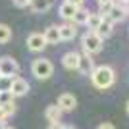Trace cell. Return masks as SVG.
I'll return each mask as SVG.
<instances>
[{
	"label": "cell",
	"mask_w": 129,
	"mask_h": 129,
	"mask_svg": "<svg viewBox=\"0 0 129 129\" xmlns=\"http://www.w3.org/2000/svg\"><path fill=\"white\" fill-rule=\"evenodd\" d=\"M79 62H81V54L73 52V50H70L62 56V66L66 70H79Z\"/></svg>",
	"instance_id": "obj_7"
},
{
	"label": "cell",
	"mask_w": 129,
	"mask_h": 129,
	"mask_svg": "<svg viewBox=\"0 0 129 129\" xmlns=\"http://www.w3.org/2000/svg\"><path fill=\"white\" fill-rule=\"evenodd\" d=\"M91 81L96 89H102V91L104 89H110V87L114 85V81H116V71H114L110 66H98V68H94V71H92Z\"/></svg>",
	"instance_id": "obj_1"
},
{
	"label": "cell",
	"mask_w": 129,
	"mask_h": 129,
	"mask_svg": "<svg viewBox=\"0 0 129 129\" xmlns=\"http://www.w3.org/2000/svg\"><path fill=\"white\" fill-rule=\"evenodd\" d=\"M2 127H4V123H0V129H2Z\"/></svg>",
	"instance_id": "obj_34"
},
{
	"label": "cell",
	"mask_w": 129,
	"mask_h": 129,
	"mask_svg": "<svg viewBox=\"0 0 129 129\" xmlns=\"http://www.w3.org/2000/svg\"><path fill=\"white\" fill-rule=\"evenodd\" d=\"M17 71H19V64L14 58L10 56L0 58V73L4 77H17Z\"/></svg>",
	"instance_id": "obj_4"
},
{
	"label": "cell",
	"mask_w": 129,
	"mask_h": 129,
	"mask_svg": "<svg viewBox=\"0 0 129 129\" xmlns=\"http://www.w3.org/2000/svg\"><path fill=\"white\" fill-rule=\"evenodd\" d=\"M58 106L62 108V112H73L77 108V98L71 92H62L58 96Z\"/></svg>",
	"instance_id": "obj_6"
},
{
	"label": "cell",
	"mask_w": 129,
	"mask_h": 129,
	"mask_svg": "<svg viewBox=\"0 0 129 129\" xmlns=\"http://www.w3.org/2000/svg\"><path fill=\"white\" fill-rule=\"evenodd\" d=\"M96 129H116V127H114L112 123H108V121H104V123H100V125H98Z\"/></svg>",
	"instance_id": "obj_25"
},
{
	"label": "cell",
	"mask_w": 129,
	"mask_h": 129,
	"mask_svg": "<svg viewBox=\"0 0 129 129\" xmlns=\"http://www.w3.org/2000/svg\"><path fill=\"white\" fill-rule=\"evenodd\" d=\"M64 129H75V127H71V125H64Z\"/></svg>",
	"instance_id": "obj_31"
},
{
	"label": "cell",
	"mask_w": 129,
	"mask_h": 129,
	"mask_svg": "<svg viewBox=\"0 0 129 129\" xmlns=\"http://www.w3.org/2000/svg\"><path fill=\"white\" fill-rule=\"evenodd\" d=\"M14 94H12L10 91H4V92H0V106L2 104H10V102H14Z\"/></svg>",
	"instance_id": "obj_21"
},
{
	"label": "cell",
	"mask_w": 129,
	"mask_h": 129,
	"mask_svg": "<svg viewBox=\"0 0 129 129\" xmlns=\"http://www.w3.org/2000/svg\"><path fill=\"white\" fill-rule=\"evenodd\" d=\"M62 108L58 106V104H52V106L46 108V112H44V116H46V119H48L50 123H56V121H60L62 119Z\"/></svg>",
	"instance_id": "obj_15"
},
{
	"label": "cell",
	"mask_w": 129,
	"mask_h": 129,
	"mask_svg": "<svg viewBox=\"0 0 129 129\" xmlns=\"http://www.w3.org/2000/svg\"><path fill=\"white\" fill-rule=\"evenodd\" d=\"M112 31H114V23L110 21L108 17H102V23H100V27H98L94 33H96L100 39H108L110 35H112Z\"/></svg>",
	"instance_id": "obj_14"
},
{
	"label": "cell",
	"mask_w": 129,
	"mask_h": 129,
	"mask_svg": "<svg viewBox=\"0 0 129 129\" xmlns=\"http://www.w3.org/2000/svg\"><path fill=\"white\" fill-rule=\"evenodd\" d=\"M31 71H33V75L37 77V79L46 81V79H50V77H52L54 66H52V62H50V60H46V58H37V60L31 64Z\"/></svg>",
	"instance_id": "obj_2"
},
{
	"label": "cell",
	"mask_w": 129,
	"mask_h": 129,
	"mask_svg": "<svg viewBox=\"0 0 129 129\" xmlns=\"http://www.w3.org/2000/svg\"><path fill=\"white\" fill-rule=\"evenodd\" d=\"M29 89H31V85H29L25 79H21V77H16V79H14V83H12L10 92L14 94V96H25L27 92H29Z\"/></svg>",
	"instance_id": "obj_8"
},
{
	"label": "cell",
	"mask_w": 129,
	"mask_h": 129,
	"mask_svg": "<svg viewBox=\"0 0 129 129\" xmlns=\"http://www.w3.org/2000/svg\"><path fill=\"white\" fill-rule=\"evenodd\" d=\"M12 39V29L6 23H0V44H6Z\"/></svg>",
	"instance_id": "obj_19"
},
{
	"label": "cell",
	"mask_w": 129,
	"mask_h": 129,
	"mask_svg": "<svg viewBox=\"0 0 129 129\" xmlns=\"http://www.w3.org/2000/svg\"><path fill=\"white\" fill-rule=\"evenodd\" d=\"M46 39H44L43 33H31L29 37H27V48L31 50V52H41V50L46 46Z\"/></svg>",
	"instance_id": "obj_5"
},
{
	"label": "cell",
	"mask_w": 129,
	"mask_h": 129,
	"mask_svg": "<svg viewBox=\"0 0 129 129\" xmlns=\"http://www.w3.org/2000/svg\"><path fill=\"white\" fill-rule=\"evenodd\" d=\"M2 129H14V127H8V125H4V127H2Z\"/></svg>",
	"instance_id": "obj_32"
},
{
	"label": "cell",
	"mask_w": 129,
	"mask_h": 129,
	"mask_svg": "<svg viewBox=\"0 0 129 129\" xmlns=\"http://www.w3.org/2000/svg\"><path fill=\"white\" fill-rule=\"evenodd\" d=\"M14 2V6H17V8H27V6H31L33 0H12Z\"/></svg>",
	"instance_id": "obj_23"
},
{
	"label": "cell",
	"mask_w": 129,
	"mask_h": 129,
	"mask_svg": "<svg viewBox=\"0 0 129 129\" xmlns=\"http://www.w3.org/2000/svg\"><path fill=\"white\" fill-rule=\"evenodd\" d=\"M125 16H127V12H125L123 6H121V4H114V8L110 10V14L104 16V17H108L112 23H118V21H123Z\"/></svg>",
	"instance_id": "obj_9"
},
{
	"label": "cell",
	"mask_w": 129,
	"mask_h": 129,
	"mask_svg": "<svg viewBox=\"0 0 129 129\" xmlns=\"http://www.w3.org/2000/svg\"><path fill=\"white\" fill-rule=\"evenodd\" d=\"M89 16H91V12H89V10L79 8V10H77V14H75V17H73V23H75V25H87Z\"/></svg>",
	"instance_id": "obj_17"
},
{
	"label": "cell",
	"mask_w": 129,
	"mask_h": 129,
	"mask_svg": "<svg viewBox=\"0 0 129 129\" xmlns=\"http://www.w3.org/2000/svg\"><path fill=\"white\" fill-rule=\"evenodd\" d=\"M43 35H44V39H46L48 44H56V43L62 41V39H60V25H48L44 29Z\"/></svg>",
	"instance_id": "obj_11"
},
{
	"label": "cell",
	"mask_w": 129,
	"mask_h": 129,
	"mask_svg": "<svg viewBox=\"0 0 129 129\" xmlns=\"http://www.w3.org/2000/svg\"><path fill=\"white\" fill-rule=\"evenodd\" d=\"M0 77H2V73H0Z\"/></svg>",
	"instance_id": "obj_35"
},
{
	"label": "cell",
	"mask_w": 129,
	"mask_h": 129,
	"mask_svg": "<svg viewBox=\"0 0 129 129\" xmlns=\"http://www.w3.org/2000/svg\"><path fill=\"white\" fill-rule=\"evenodd\" d=\"M48 129H64V125L60 123V121H56V123H50V125H48Z\"/></svg>",
	"instance_id": "obj_26"
},
{
	"label": "cell",
	"mask_w": 129,
	"mask_h": 129,
	"mask_svg": "<svg viewBox=\"0 0 129 129\" xmlns=\"http://www.w3.org/2000/svg\"><path fill=\"white\" fill-rule=\"evenodd\" d=\"M8 118V116H6V112L4 110H2V106H0V123H4V119Z\"/></svg>",
	"instance_id": "obj_28"
},
{
	"label": "cell",
	"mask_w": 129,
	"mask_h": 129,
	"mask_svg": "<svg viewBox=\"0 0 129 129\" xmlns=\"http://www.w3.org/2000/svg\"><path fill=\"white\" fill-rule=\"evenodd\" d=\"M77 10H79V8H75L73 4H70V2H64V4L60 6V16L64 17V19H68V21H73V17H75Z\"/></svg>",
	"instance_id": "obj_16"
},
{
	"label": "cell",
	"mask_w": 129,
	"mask_h": 129,
	"mask_svg": "<svg viewBox=\"0 0 129 129\" xmlns=\"http://www.w3.org/2000/svg\"><path fill=\"white\" fill-rule=\"evenodd\" d=\"M2 110L6 112V116H12V114L16 112V104L10 102V104H2Z\"/></svg>",
	"instance_id": "obj_22"
},
{
	"label": "cell",
	"mask_w": 129,
	"mask_h": 129,
	"mask_svg": "<svg viewBox=\"0 0 129 129\" xmlns=\"http://www.w3.org/2000/svg\"><path fill=\"white\" fill-rule=\"evenodd\" d=\"M77 35V29H75V23H66V25H60V39L62 41H71L75 39Z\"/></svg>",
	"instance_id": "obj_13"
},
{
	"label": "cell",
	"mask_w": 129,
	"mask_h": 129,
	"mask_svg": "<svg viewBox=\"0 0 129 129\" xmlns=\"http://www.w3.org/2000/svg\"><path fill=\"white\" fill-rule=\"evenodd\" d=\"M79 71L83 75H92V71H94V60H92L89 54H83V56H81Z\"/></svg>",
	"instance_id": "obj_10"
},
{
	"label": "cell",
	"mask_w": 129,
	"mask_h": 129,
	"mask_svg": "<svg viewBox=\"0 0 129 129\" xmlns=\"http://www.w3.org/2000/svg\"><path fill=\"white\" fill-rule=\"evenodd\" d=\"M125 108H127V114H129V100H127V106H125Z\"/></svg>",
	"instance_id": "obj_33"
},
{
	"label": "cell",
	"mask_w": 129,
	"mask_h": 129,
	"mask_svg": "<svg viewBox=\"0 0 129 129\" xmlns=\"http://www.w3.org/2000/svg\"><path fill=\"white\" fill-rule=\"evenodd\" d=\"M100 23H102V16L100 14H91L89 21H87V27H89V31H96L100 27Z\"/></svg>",
	"instance_id": "obj_18"
},
{
	"label": "cell",
	"mask_w": 129,
	"mask_h": 129,
	"mask_svg": "<svg viewBox=\"0 0 129 129\" xmlns=\"http://www.w3.org/2000/svg\"><path fill=\"white\" fill-rule=\"evenodd\" d=\"M66 2H70V4H73L75 8H83V4H85V0H66Z\"/></svg>",
	"instance_id": "obj_24"
},
{
	"label": "cell",
	"mask_w": 129,
	"mask_h": 129,
	"mask_svg": "<svg viewBox=\"0 0 129 129\" xmlns=\"http://www.w3.org/2000/svg\"><path fill=\"white\" fill-rule=\"evenodd\" d=\"M125 2H127V0H114V4H121V6H123Z\"/></svg>",
	"instance_id": "obj_29"
},
{
	"label": "cell",
	"mask_w": 129,
	"mask_h": 129,
	"mask_svg": "<svg viewBox=\"0 0 129 129\" xmlns=\"http://www.w3.org/2000/svg\"><path fill=\"white\" fill-rule=\"evenodd\" d=\"M123 8H125V12H127V14H129V0H127V2H125V4H123Z\"/></svg>",
	"instance_id": "obj_30"
},
{
	"label": "cell",
	"mask_w": 129,
	"mask_h": 129,
	"mask_svg": "<svg viewBox=\"0 0 129 129\" xmlns=\"http://www.w3.org/2000/svg\"><path fill=\"white\" fill-rule=\"evenodd\" d=\"M14 79L16 77H0V92H4V91H10L12 89V83H14Z\"/></svg>",
	"instance_id": "obj_20"
},
{
	"label": "cell",
	"mask_w": 129,
	"mask_h": 129,
	"mask_svg": "<svg viewBox=\"0 0 129 129\" xmlns=\"http://www.w3.org/2000/svg\"><path fill=\"white\" fill-rule=\"evenodd\" d=\"M98 6H106V4H114V0H96Z\"/></svg>",
	"instance_id": "obj_27"
},
{
	"label": "cell",
	"mask_w": 129,
	"mask_h": 129,
	"mask_svg": "<svg viewBox=\"0 0 129 129\" xmlns=\"http://www.w3.org/2000/svg\"><path fill=\"white\" fill-rule=\"evenodd\" d=\"M102 41H104V39H100L94 31H87L85 35H83V39H81L83 52L89 54V56H92V54L100 52V50H102Z\"/></svg>",
	"instance_id": "obj_3"
},
{
	"label": "cell",
	"mask_w": 129,
	"mask_h": 129,
	"mask_svg": "<svg viewBox=\"0 0 129 129\" xmlns=\"http://www.w3.org/2000/svg\"><path fill=\"white\" fill-rule=\"evenodd\" d=\"M52 6H54V0H33L29 8H31V12H35V14H44V12H48Z\"/></svg>",
	"instance_id": "obj_12"
}]
</instances>
